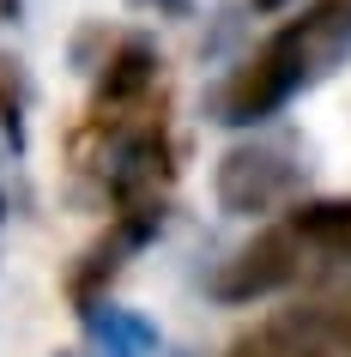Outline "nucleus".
Segmentation results:
<instances>
[{"instance_id":"1","label":"nucleus","mask_w":351,"mask_h":357,"mask_svg":"<svg viewBox=\"0 0 351 357\" xmlns=\"http://www.w3.org/2000/svg\"><path fill=\"white\" fill-rule=\"evenodd\" d=\"M345 55H351V0H321L303 19H291L278 37H267L255 55L230 73V85H224V97H218L224 121L248 128L260 115L285 109L303 85L327 79Z\"/></svg>"},{"instance_id":"2","label":"nucleus","mask_w":351,"mask_h":357,"mask_svg":"<svg viewBox=\"0 0 351 357\" xmlns=\"http://www.w3.org/2000/svg\"><path fill=\"white\" fill-rule=\"evenodd\" d=\"M291 182H297V164L273 139H248V146L224 151V164H218V200L224 212H242V218L278 206L291 194Z\"/></svg>"},{"instance_id":"3","label":"nucleus","mask_w":351,"mask_h":357,"mask_svg":"<svg viewBox=\"0 0 351 357\" xmlns=\"http://www.w3.org/2000/svg\"><path fill=\"white\" fill-rule=\"evenodd\" d=\"M297 273H303V255H297L291 230L278 225V230H267L260 243L242 248L237 261L212 279V291H218L224 303H248V297H273V291H285Z\"/></svg>"},{"instance_id":"4","label":"nucleus","mask_w":351,"mask_h":357,"mask_svg":"<svg viewBox=\"0 0 351 357\" xmlns=\"http://www.w3.org/2000/svg\"><path fill=\"white\" fill-rule=\"evenodd\" d=\"M297 255H315L327 266H351V200H315L285 218Z\"/></svg>"},{"instance_id":"5","label":"nucleus","mask_w":351,"mask_h":357,"mask_svg":"<svg viewBox=\"0 0 351 357\" xmlns=\"http://www.w3.org/2000/svg\"><path fill=\"white\" fill-rule=\"evenodd\" d=\"M230 357H315V345H309V333L297 327V315H278V321H267L260 333L237 339Z\"/></svg>"},{"instance_id":"6","label":"nucleus","mask_w":351,"mask_h":357,"mask_svg":"<svg viewBox=\"0 0 351 357\" xmlns=\"http://www.w3.org/2000/svg\"><path fill=\"white\" fill-rule=\"evenodd\" d=\"M19 103H24V91H19V61H6L0 55V121H6V133H13V146L24 139V128H19Z\"/></svg>"},{"instance_id":"7","label":"nucleus","mask_w":351,"mask_h":357,"mask_svg":"<svg viewBox=\"0 0 351 357\" xmlns=\"http://www.w3.org/2000/svg\"><path fill=\"white\" fill-rule=\"evenodd\" d=\"M13 13H19V0H0V24L13 19Z\"/></svg>"},{"instance_id":"8","label":"nucleus","mask_w":351,"mask_h":357,"mask_svg":"<svg viewBox=\"0 0 351 357\" xmlns=\"http://www.w3.org/2000/svg\"><path fill=\"white\" fill-rule=\"evenodd\" d=\"M255 6H285V0H255Z\"/></svg>"}]
</instances>
